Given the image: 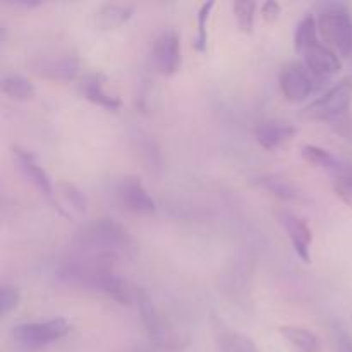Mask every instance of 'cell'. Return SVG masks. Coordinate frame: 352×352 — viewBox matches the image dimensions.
I'll return each mask as SVG.
<instances>
[{
  "mask_svg": "<svg viewBox=\"0 0 352 352\" xmlns=\"http://www.w3.org/2000/svg\"><path fill=\"white\" fill-rule=\"evenodd\" d=\"M256 182L260 188H263L265 191L270 192L272 196H277L282 201H298V199L302 198L301 189H299L291 179L282 177V175H261V177L256 179Z\"/></svg>",
  "mask_w": 352,
  "mask_h": 352,
  "instance_id": "20",
  "label": "cell"
},
{
  "mask_svg": "<svg viewBox=\"0 0 352 352\" xmlns=\"http://www.w3.org/2000/svg\"><path fill=\"white\" fill-rule=\"evenodd\" d=\"M0 88L3 95L9 96L14 102H30L36 95L33 82L17 72H6L0 81Z\"/></svg>",
  "mask_w": 352,
  "mask_h": 352,
  "instance_id": "21",
  "label": "cell"
},
{
  "mask_svg": "<svg viewBox=\"0 0 352 352\" xmlns=\"http://www.w3.org/2000/svg\"><path fill=\"white\" fill-rule=\"evenodd\" d=\"M10 7H24V9H31V7H38L40 2H6Z\"/></svg>",
  "mask_w": 352,
  "mask_h": 352,
  "instance_id": "31",
  "label": "cell"
},
{
  "mask_svg": "<svg viewBox=\"0 0 352 352\" xmlns=\"http://www.w3.org/2000/svg\"><path fill=\"white\" fill-rule=\"evenodd\" d=\"M69 332H71V323L58 316L45 322L19 323L10 330V339L19 349L34 352L64 339Z\"/></svg>",
  "mask_w": 352,
  "mask_h": 352,
  "instance_id": "5",
  "label": "cell"
},
{
  "mask_svg": "<svg viewBox=\"0 0 352 352\" xmlns=\"http://www.w3.org/2000/svg\"><path fill=\"white\" fill-rule=\"evenodd\" d=\"M79 91L81 95L88 100L89 103L102 109L110 110V112H117L122 107L119 96L113 93H109L105 88V78L102 74H88L81 79L79 82Z\"/></svg>",
  "mask_w": 352,
  "mask_h": 352,
  "instance_id": "17",
  "label": "cell"
},
{
  "mask_svg": "<svg viewBox=\"0 0 352 352\" xmlns=\"http://www.w3.org/2000/svg\"><path fill=\"white\" fill-rule=\"evenodd\" d=\"M301 157L313 167L325 168V170L340 172L346 167V164L340 158H337L332 151L325 150L322 146H316V144H302Z\"/></svg>",
  "mask_w": 352,
  "mask_h": 352,
  "instance_id": "22",
  "label": "cell"
},
{
  "mask_svg": "<svg viewBox=\"0 0 352 352\" xmlns=\"http://www.w3.org/2000/svg\"><path fill=\"white\" fill-rule=\"evenodd\" d=\"M134 7L124 3H103L96 9L95 23L102 31H112L129 23Z\"/></svg>",
  "mask_w": 352,
  "mask_h": 352,
  "instance_id": "19",
  "label": "cell"
},
{
  "mask_svg": "<svg viewBox=\"0 0 352 352\" xmlns=\"http://www.w3.org/2000/svg\"><path fill=\"white\" fill-rule=\"evenodd\" d=\"M131 143H133L134 153L140 158L143 167L150 174L160 175L162 167H164V158H162V150L158 146L157 140L151 134L138 129L131 134Z\"/></svg>",
  "mask_w": 352,
  "mask_h": 352,
  "instance_id": "16",
  "label": "cell"
},
{
  "mask_svg": "<svg viewBox=\"0 0 352 352\" xmlns=\"http://www.w3.org/2000/svg\"><path fill=\"white\" fill-rule=\"evenodd\" d=\"M57 277L64 284L98 292L119 305H133L138 299V289L120 277L117 265L109 261L71 253L58 265Z\"/></svg>",
  "mask_w": 352,
  "mask_h": 352,
  "instance_id": "1",
  "label": "cell"
},
{
  "mask_svg": "<svg viewBox=\"0 0 352 352\" xmlns=\"http://www.w3.org/2000/svg\"><path fill=\"white\" fill-rule=\"evenodd\" d=\"M213 7H215V2H205L198 10V34H196L195 48L199 54H205L208 47V19Z\"/></svg>",
  "mask_w": 352,
  "mask_h": 352,
  "instance_id": "26",
  "label": "cell"
},
{
  "mask_svg": "<svg viewBox=\"0 0 352 352\" xmlns=\"http://www.w3.org/2000/svg\"><path fill=\"white\" fill-rule=\"evenodd\" d=\"M333 192L337 198L352 208V165H346L340 172H337L333 181Z\"/></svg>",
  "mask_w": 352,
  "mask_h": 352,
  "instance_id": "27",
  "label": "cell"
},
{
  "mask_svg": "<svg viewBox=\"0 0 352 352\" xmlns=\"http://www.w3.org/2000/svg\"><path fill=\"white\" fill-rule=\"evenodd\" d=\"M333 342L337 352H352V337L342 327H333Z\"/></svg>",
  "mask_w": 352,
  "mask_h": 352,
  "instance_id": "29",
  "label": "cell"
},
{
  "mask_svg": "<svg viewBox=\"0 0 352 352\" xmlns=\"http://www.w3.org/2000/svg\"><path fill=\"white\" fill-rule=\"evenodd\" d=\"M113 199L126 212L140 217H150L157 212V203L143 182L134 175H124L113 184Z\"/></svg>",
  "mask_w": 352,
  "mask_h": 352,
  "instance_id": "8",
  "label": "cell"
},
{
  "mask_svg": "<svg viewBox=\"0 0 352 352\" xmlns=\"http://www.w3.org/2000/svg\"><path fill=\"white\" fill-rule=\"evenodd\" d=\"M277 217L282 229L285 230L287 237L291 239L292 248H294L299 260L305 261V263H311L313 232L308 223L296 213L289 212V210H280V212H277Z\"/></svg>",
  "mask_w": 352,
  "mask_h": 352,
  "instance_id": "13",
  "label": "cell"
},
{
  "mask_svg": "<svg viewBox=\"0 0 352 352\" xmlns=\"http://www.w3.org/2000/svg\"><path fill=\"white\" fill-rule=\"evenodd\" d=\"M280 12H282L280 3L274 2V0H268V2H265L263 6H261V17H263L265 21H268V23L277 21L278 16H280Z\"/></svg>",
  "mask_w": 352,
  "mask_h": 352,
  "instance_id": "30",
  "label": "cell"
},
{
  "mask_svg": "<svg viewBox=\"0 0 352 352\" xmlns=\"http://www.w3.org/2000/svg\"><path fill=\"white\" fill-rule=\"evenodd\" d=\"M278 86L285 100L292 103H301L315 93L316 78L306 69L302 62H291L282 67Z\"/></svg>",
  "mask_w": 352,
  "mask_h": 352,
  "instance_id": "10",
  "label": "cell"
},
{
  "mask_svg": "<svg viewBox=\"0 0 352 352\" xmlns=\"http://www.w3.org/2000/svg\"><path fill=\"white\" fill-rule=\"evenodd\" d=\"M278 333L287 344L291 352H322L320 340L311 330L299 325H284L278 329Z\"/></svg>",
  "mask_w": 352,
  "mask_h": 352,
  "instance_id": "18",
  "label": "cell"
},
{
  "mask_svg": "<svg viewBox=\"0 0 352 352\" xmlns=\"http://www.w3.org/2000/svg\"><path fill=\"white\" fill-rule=\"evenodd\" d=\"M352 102V79L344 78L339 82L327 89L323 95L313 100L301 116L305 119L323 120V122H333L347 116Z\"/></svg>",
  "mask_w": 352,
  "mask_h": 352,
  "instance_id": "6",
  "label": "cell"
},
{
  "mask_svg": "<svg viewBox=\"0 0 352 352\" xmlns=\"http://www.w3.org/2000/svg\"><path fill=\"white\" fill-rule=\"evenodd\" d=\"M52 205L67 220H81L88 212V198L76 184L67 181L55 182Z\"/></svg>",
  "mask_w": 352,
  "mask_h": 352,
  "instance_id": "12",
  "label": "cell"
},
{
  "mask_svg": "<svg viewBox=\"0 0 352 352\" xmlns=\"http://www.w3.org/2000/svg\"><path fill=\"white\" fill-rule=\"evenodd\" d=\"M236 24L241 33L251 34L254 28V16H256V3L251 0H237L232 6Z\"/></svg>",
  "mask_w": 352,
  "mask_h": 352,
  "instance_id": "25",
  "label": "cell"
},
{
  "mask_svg": "<svg viewBox=\"0 0 352 352\" xmlns=\"http://www.w3.org/2000/svg\"><path fill=\"white\" fill-rule=\"evenodd\" d=\"M72 253L119 265L133 260L136 244L124 226L109 217L85 223L72 237Z\"/></svg>",
  "mask_w": 352,
  "mask_h": 352,
  "instance_id": "2",
  "label": "cell"
},
{
  "mask_svg": "<svg viewBox=\"0 0 352 352\" xmlns=\"http://www.w3.org/2000/svg\"><path fill=\"white\" fill-rule=\"evenodd\" d=\"M12 155L14 160H16L17 167H19L23 177L43 196L45 199L52 201L55 191V184L52 181V177L48 175V172L45 170L43 165L38 162V158L34 157L31 151L24 150L21 146H12Z\"/></svg>",
  "mask_w": 352,
  "mask_h": 352,
  "instance_id": "11",
  "label": "cell"
},
{
  "mask_svg": "<svg viewBox=\"0 0 352 352\" xmlns=\"http://www.w3.org/2000/svg\"><path fill=\"white\" fill-rule=\"evenodd\" d=\"M150 64L157 74L170 78L182 65L181 36L175 30H165L153 40Z\"/></svg>",
  "mask_w": 352,
  "mask_h": 352,
  "instance_id": "9",
  "label": "cell"
},
{
  "mask_svg": "<svg viewBox=\"0 0 352 352\" xmlns=\"http://www.w3.org/2000/svg\"><path fill=\"white\" fill-rule=\"evenodd\" d=\"M19 302H21L19 289L7 284H3L2 287H0V315H2L3 318L9 316L10 313L19 306Z\"/></svg>",
  "mask_w": 352,
  "mask_h": 352,
  "instance_id": "28",
  "label": "cell"
},
{
  "mask_svg": "<svg viewBox=\"0 0 352 352\" xmlns=\"http://www.w3.org/2000/svg\"><path fill=\"white\" fill-rule=\"evenodd\" d=\"M298 129L285 120H265L254 129V138L263 150L274 151L296 136Z\"/></svg>",
  "mask_w": 352,
  "mask_h": 352,
  "instance_id": "15",
  "label": "cell"
},
{
  "mask_svg": "<svg viewBox=\"0 0 352 352\" xmlns=\"http://www.w3.org/2000/svg\"><path fill=\"white\" fill-rule=\"evenodd\" d=\"M136 305L140 308L148 339L153 342L155 347L165 352H181L189 347L191 336L188 330L179 327L167 313H164V309L143 289H138Z\"/></svg>",
  "mask_w": 352,
  "mask_h": 352,
  "instance_id": "3",
  "label": "cell"
},
{
  "mask_svg": "<svg viewBox=\"0 0 352 352\" xmlns=\"http://www.w3.org/2000/svg\"><path fill=\"white\" fill-rule=\"evenodd\" d=\"M28 67L38 78L55 82H69L79 72V58L72 52H52L34 55L28 60Z\"/></svg>",
  "mask_w": 352,
  "mask_h": 352,
  "instance_id": "7",
  "label": "cell"
},
{
  "mask_svg": "<svg viewBox=\"0 0 352 352\" xmlns=\"http://www.w3.org/2000/svg\"><path fill=\"white\" fill-rule=\"evenodd\" d=\"M301 55L302 64H305L306 69H308L316 79H320V81H325V79L339 74L340 69H342V62H340L337 52H333L332 48L327 47L322 41H318V43H315L313 47H309L308 50L302 52Z\"/></svg>",
  "mask_w": 352,
  "mask_h": 352,
  "instance_id": "14",
  "label": "cell"
},
{
  "mask_svg": "<svg viewBox=\"0 0 352 352\" xmlns=\"http://www.w3.org/2000/svg\"><path fill=\"white\" fill-rule=\"evenodd\" d=\"M217 344L220 352H258L250 337L230 329L220 330L217 336Z\"/></svg>",
  "mask_w": 352,
  "mask_h": 352,
  "instance_id": "24",
  "label": "cell"
},
{
  "mask_svg": "<svg viewBox=\"0 0 352 352\" xmlns=\"http://www.w3.org/2000/svg\"><path fill=\"white\" fill-rule=\"evenodd\" d=\"M318 34L327 47L342 57L352 54V17L344 3H322L316 16Z\"/></svg>",
  "mask_w": 352,
  "mask_h": 352,
  "instance_id": "4",
  "label": "cell"
},
{
  "mask_svg": "<svg viewBox=\"0 0 352 352\" xmlns=\"http://www.w3.org/2000/svg\"><path fill=\"white\" fill-rule=\"evenodd\" d=\"M318 23H316V17L313 14L302 17L298 23L294 31V47L298 54H302L305 50H308L309 47H313L315 43H318Z\"/></svg>",
  "mask_w": 352,
  "mask_h": 352,
  "instance_id": "23",
  "label": "cell"
}]
</instances>
